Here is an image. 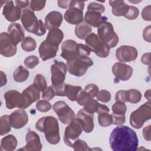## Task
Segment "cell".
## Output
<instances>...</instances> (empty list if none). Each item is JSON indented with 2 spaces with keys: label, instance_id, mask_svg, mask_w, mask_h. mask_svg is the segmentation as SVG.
<instances>
[{
  "label": "cell",
  "instance_id": "obj_1",
  "mask_svg": "<svg viewBox=\"0 0 151 151\" xmlns=\"http://www.w3.org/2000/svg\"><path fill=\"white\" fill-rule=\"evenodd\" d=\"M109 143L114 151H135L139 140L136 132L126 126H118L111 132Z\"/></svg>",
  "mask_w": 151,
  "mask_h": 151
},
{
  "label": "cell",
  "instance_id": "obj_2",
  "mask_svg": "<svg viewBox=\"0 0 151 151\" xmlns=\"http://www.w3.org/2000/svg\"><path fill=\"white\" fill-rule=\"evenodd\" d=\"M37 130L43 132L47 141L51 145H57L60 140L58 120L54 116L40 118L35 124Z\"/></svg>",
  "mask_w": 151,
  "mask_h": 151
},
{
  "label": "cell",
  "instance_id": "obj_3",
  "mask_svg": "<svg viewBox=\"0 0 151 151\" xmlns=\"http://www.w3.org/2000/svg\"><path fill=\"white\" fill-rule=\"evenodd\" d=\"M93 64V60L87 56H78L67 61V67L68 73L76 77H81L87 69Z\"/></svg>",
  "mask_w": 151,
  "mask_h": 151
},
{
  "label": "cell",
  "instance_id": "obj_4",
  "mask_svg": "<svg viewBox=\"0 0 151 151\" xmlns=\"http://www.w3.org/2000/svg\"><path fill=\"white\" fill-rule=\"evenodd\" d=\"M150 118L151 104L150 101H147L132 112L130 116V124L134 129H139L145 122L150 120Z\"/></svg>",
  "mask_w": 151,
  "mask_h": 151
},
{
  "label": "cell",
  "instance_id": "obj_5",
  "mask_svg": "<svg viewBox=\"0 0 151 151\" xmlns=\"http://www.w3.org/2000/svg\"><path fill=\"white\" fill-rule=\"evenodd\" d=\"M84 2L80 1H70L69 8L65 12L64 17L69 24L78 25L83 21Z\"/></svg>",
  "mask_w": 151,
  "mask_h": 151
},
{
  "label": "cell",
  "instance_id": "obj_6",
  "mask_svg": "<svg viewBox=\"0 0 151 151\" xmlns=\"http://www.w3.org/2000/svg\"><path fill=\"white\" fill-rule=\"evenodd\" d=\"M97 33L100 40L110 48H114L117 45L119 37L110 22L105 21L101 24L98 27Z\"/></svg>",
  "mask_w": 151,
  "mask_h": 151
},
{
  "label": "cell",
  "instance_id": "obj_7",
  "mask_svg": "<svg viewBox=\"0 0 151 151\" xmlns=\"http://www.w3.org/2000/svg\"><path fill=\"white\" fill-rule=\"evenodd\" d=\"M85 41L91 51L94 52L98 57L106 58L109 56L110 48L104 43L97 34H90L86 38Z\"/></svg>",
  "mask_w": 151,
  "mask_h": 151
},
{
  "label": "cell",
  "instance_id": "obj_8",
  "mask_svg": "<svg viewBox=\"0 0 151 151\" xmlns=\"http://www.w3.org/2000/svg\"><path fill=\"white\" fill-rule=\"evenodd\" d=\"M83 130V125L80 120L75 118L65 129L63 137L64 143L67 146L71 147L73 143L78 139Z\"/></svg>",
  "mask_w": 151,
  "mask_h": 151
},
{
  "label": "cell",
  "instance_id": "obj_9",
  "mask_svg": "<svg viewBox=\"0 0 151 151\" xmlns=\"http://www.w3.org/2000/svg\"><path fill=\"white\" fill-rule=\"evenodd\" d=\"M52 109L63 124H68L76 118L74 111L64 101H56L52 106Z\"/></svg>",
  "mask_w": 151,
  "mask_h": 151
},
{
  "label": "cell",
  "instance_id": "obj_10",
  "mask_svg": "<svg viewBox=\"0 0 151 151\" xmlns=\"http://www.w3.org/2000/svg\"><path fill=\"white\" fill-rule=\"evenodd\" d=\"M5 100V105L7 109H12L14 108L26 109V100L22 93L15 90H11L5 93L4 95Z\"/></svg>",
  "mask_w": 151,
  "mask_h": 151
},
{
  "label": "cell",
  "instance_id": "obj_11",
  "mask_svg": "<svg viewBox=\"0 0 151 151\" xmlns=\"http://www.w3.org/2000/svg\"><path fill=\"white\" fill-rule=\"evenodd\" d=\"M67 70V65L61 61H55L51 66V80L52 86L64 83Z\"/></svg>",
  "mask_w": 151,
  "mask_h": 151
},
{
  "label": "cell",
  "instance_id": "obj_12",
  "mask_svg": "<svg viewBox=\"0 0 151 151\" xmlns=\"http://www.w3.org/2000/svg\"><path fill=\"white\" fill-rule=\"evenodd\" d=\"M59 44L46 38L38 48L40 56L42 61H45L55 57L58 50Z\"/></svg>",
  "mask_w": 151,
  "mask_h": 151
},
{
  "label": "cell",
  "instance_id": "obj_13",
  "mask_svg": "<svg viewBox=\"0 0 151 151\" xmlns=\"http://www.w3.org/2000/svg\"><path fill=\"white\" fill-rule=\"evenodd\" d=\"M17 47L13 43L9 34L2 32L0 35V52L5 57H11L17 53Z\"/></svg>",
  "mask_w": 151,
  "mask_h": 151
},
{
  "label": "cell",
  "instance_id": "obj_14",
  "mask_svg": "<svg viewBox=\"0 0 151 151\" xmlns=\"http://www.w3.org/2000/svg\"><path fill=\"white\" fill-rule=\"evenodd\" d=\"M138 52L136 48L130 45H122L116 51V58L120 62H130L136 59Z\"/></svg>",
  "mask_w": 151,
  "mask_h": 151
},
{
  "label": "cell",
  "instance_id": "obj_15",
  "mask_svg": "<svg viewBox=\"0 0 151 151\" xmlns=\"http://www.w3.org/2000/svg\"><path fill=\"white\" fill-rule=\"evenodd\" d=\"M112 73L116 79L121 81H126L130 79L133 74V68L129 65L122 62L116 63L112 67Z\"/></svg>",
  "mask_w": 151,
  "mask_h": 151
},
{
  "label": "cell",
  "instance_id": "obj_16",
  "mask_svg": "<svg viewBox=\"0 0 151 151\" xmlns=\"http://www.w3.org/2000/svg\"><path fill=\"white\" fill-rule=\"evenodd\" d=\"M21 21L26 31L33 33L38 20L31 9L25 8L22 11Z\"/></svg>",
  "mask_w": 151,
  "mask_h": 151
},
{
  "label": "cell",
  "instance_id": "obj_17",
  "mask_svg": "<svg viewBox=\"0 0 151 151\" xmlns=\"http://www.w3.org/2000/svg\"><path fill=\"white\" fill-rule=\"evenodd\" d=\"M2 14L5 19L9 22L18 21L21 17V8L14 5L12 1H5L2 10Z\"/></svg>",
  "mask_w": 151,
  "mask_h": 151
},
{
  "label": "cell",
  "instance_id": "obj_18",
  "mask_svg": "<svg viewBox=\"0 0 151 151\" xmlns=\"http://www.w3.org/2000/svg\"><path fill=\"white\" fill-rule=\"evenodd\" d=\"M78 43L73 40H67L64 41L61 45V56L67 61H71L77 57V47Z\"/></svg>",
  "mask_w": 151,
  "mask_h": 151
},
{
  "label": "cell",
  "instance_id": "obj_19",
  "mask_svg": "<svg viewBox=\"0 0 151 151\" xmlns=\"http://www.w3.org/2000/svg\"><path fill=\"white\" fill-rule=\"evenodd\" d=\"M9 122L14 129H21L27 124L28 116L24 109H18L9 115Z\"/></svg>",
  "mask_w": 151,
  "mask_h": 151
},
{
  "label": "cell",
  "instance_id": "obj_20",
  "mask_svg": "<svg viewBox=\"0 0 151 151\" xmlns=\"http://www.w3.org/2000/svg\"><path fill=\"white\" fill-rule=\"evenodd\" d=\"M26 145L19 150H37L40 151L42 149V144L41 143L39 135L34 131L29 130L25 136Z\"/></svg>",
  "mask_w": 151,
  "mask_h": 151
},
{
  "label": "cell",
  "instance_id": "obj_21",
  "mask_svg": "<svg viewBox=\"0 0 151 151\" xmlns=\"http://www.w3.org/2000/svg\"><path fill=\"white\" fill-rule=\"evenodd\" d=\"M77 118L80 120L83 130L86 133H91L93 130L94 127L93 114L90 113L82 109L77 112Z\"/></svg>",
  "mask_w": 151,
  "mask_h": 151
},
{
  "label": "cell",
  "instance_id": "obj_22",
  "mask_svg": "<svg viewBox=\"0 0 151 151\" xmlns=\"http://www.w3.org/2000/svg\"><path fill=\"white\" fill-rule=\"evenodd\" d=\"M8 32L15 45L24 40L25 32L22 27L17 22L11 24L8 27Z\"/></svg>",
  "mask_w": 151,
  "mask_h": 151
},
{
  "label": "cell",
  "instance_id": "obj_23",
  "mask_svg": "<svg viewBox=\"0 0 151 151\" xmlns=\"http://www.w3.org/2000/svg\"><path fill=\"white\" fill-rule=\"evenodd\" d=\"M62 22L63 16L61 13L56 11L49 12L45 18V24L49 31L52 29L58 28Z\"/></svg>",
  "mask_w": 151,
  "mask_h": 151
},
{
  "label": "cell",
  "instance_id": "obj_24",
  "mask_svg": "<svg viewBox=\"0 0 151 151\" xmlns=\"http://www.w3.org/2000/svg\"><path fill=\"white\" fill-rule=\"evenodd\" d=\"M107 17H103L99 12L87 11L84 16V21L94 27H98L101 24L107 21Z\"/></svg>",
  "mask_w": 151,
  "mask_h": 151
},
{
  "label": "cell",
  "instance_id": "obj_25",
  "mask_svg": "<svg viewBox=\"0 0 151 151\" xmlns=\"http://www.w3.org/2000/svg\"><path fill=\"white\" fill-rule=\"evenodd\" d=\"M22 94L25 99L27 107L32 103L38 100L40 98V91L33 85V84L24 89Z\"/></svg>",
  "mask_w": 151,
  "mask_h": 151
},
{
  "label": "cell",
  "instance_id": "obj_26",
  "mask_svg": "<svg viewBox=\"0 0 151 151\" xmlns=\"http://www.w3.org/2000/svg\"><path fill=\"white\" fill-rule=\"evenodd\" d=\"M110 5L111 6L113 14L117 17L125 16L129 9V5L124 1H109Z\"/></svg>",
  "mask_w": 151,
  "mask_h": 151
},
{
  "label": "cell",
  "instance_id": "obj_27",
  "mask_svg": "<svg viewBox=\"0 0 151 151\" xmlns=\"http://www.w3.org/2000/svg\"><path fill=\"white\" fill-rule=\"evenodd\" d=\"M91 27L85 21L77 25L74 29L75 35L81 40H85L87 36L91 34Z\"/></svg>",
  "mask_w": 151,
  "mask_h": 151
},
{
  "label": "cell",
  "instance_id": "obj_28",
  "mask_svg": "<svg viewBox=\"0 0 151 151\" xmlns=\"http://www.w3.org/2000/svg\"><path fill=\"white\" fill-rule=\"evenodd\" d=\"M17 139L14 135H7L2 139L1 143V150L6 151L14 150L17 146Z\"/></svg>",
  "mask_w": 151,
  "mask_h": 151
},
{
  "label": "cell",
  "instance_id": "obj_29",
  "mask_svg": "<svg viewBox=\"0 0 151 151\" xmlns=\"http://www.w3.org/2000/svg\"><path fill=\"white\" fill-rule=\"evenodd\" d=\"M81 90H83V89L80 86H73L68 84H65V87H64L65 96H67L68 99L72 101H76L77 98Z\"/></svg>",
  "mask_w": 151,
  "mask_h": 151
},
{
  "label": "cell",
  "instance_id": "obj_30",
  "mask_svg": "<svg viewBox=\"0 0 151 151\" xmlns=\"http://www.w3.org/2000/svg\"><path fill=\"white\" fill-rule=\"evenodd\" d=\"M29 75V71L23 66L19 65L14 72L13 78L16 82L22 83L27 80Z\"/></svg>",
  "mask_w": 151,
  "mask_h": 151
},
{
  "label": "cell",
  "instance_id": "obj_31",
  "mask_svg": "<svg viewBox=\"0 0 151 151\" xmlns=\"http://www.w3.org/2000/svg\"><path fill=\"white\" fill-rule=\"evenodd\" d=\"M11 124L9 122V116L3 115L0 118V134L1 136L9 133L11 130Z\"/></svg>",
  "mask_w": 151,
  "mask_h": 151
},
{
  "label": "cell",
  "instance_id": "obj_32",
  "mask_svg": "<svg viewBox=\"0 0 151 151\" xmlns=\"http://www.w3.org/2000/svg\"><path fill=\"white\" fill-rule=\"evenodd\" d=\"M142 94L140 91L136 89H130L126 91V100L132 104H136L140 101Z\"/></svg>",
  "mask_w": 151,
  "mask_h": 151
},
{
  "label": "cell",
  "instance_id": "obj_33",
  "mask_svg": "<svg viewBox=\"0 0 151 151\" xmlns=\"http://www.w3.org/2000/svg\"><path fill=\"white\" fill-rule=\"evenodd\" d=\"M47 38L60 45L64 38V34L61 29L55 28L49 31Z\"/></svg>",
  "mask_w": 151,
  "mask_h": 151
},
{
  "label": "cell",
  "instance_id": "obj_34",
  "mask_svg": "<svg viewBox=\"0 0 151 151\" xmlns=\"http://www.w3.org/2000/svg\"><path fill=\"white\" fill-rule=\"evenodd\" d=\"M37 43L35 40L31 37H27L21 42L22 49L26 52H31L35 50Z\"/></svg>",
  "mask_w": 151,
  "mask_h": 151
},
{
  "label": "cell",
  "instance_id": "obj_35",
  "mask_svg": "<svg viewBox=\"0 0 151 151\" xmlns=\"http://www.w3.org/2000/svg\"><path fill=\"white\" fill-rule=\"evenodd\" d=\"M98 122L100 126L102 127H107L113 123V118L111 114L109 113L103 112L98 114Z\"/></svg>",
  "mask_w": 151,
  "mask_h": 151
},
{
  "label": "cell",
  "instance_id": "obj_36",
  "mask_svg": "<svg viewBox=\"0 0 151 151\" xmlns=\"http://www.w3.org/2000/svg\"><path fill=\"white\" fill-rule=\"evenodd\" d=\"M33 85L40 91H43L47 87V83L45 77L41 74L35 76Z\"/></svg>",
  "mask_w": 151,
  "mask_h": 151
},
{
  "label": "cell",
  "instance_id": "obj_37",
  "mask_svg": "<svg viewBox=\"0 0 151 151\" xmlns=\"http://www.w3.org/2000/svg\"><path fill=\"white\" fill-rule=\"evenodd\" d=\"M100 103L95 99H94L93 98H91L90 99L87 103L84 105V109L91 114H93L96 112H97L98 108L99 107Z\"/></svg>",
  "mask_w": 151,
  "mask_h": 151
},
{
  "label": "cell",
  "instance_id": "obj_38",
  "mask_svg": "<svg viewBox=\"0 0 151 151\" xmlns=\"http://www.w3.org/2000/svg\"><path fill=\"white\" fill-rule=\"evenodd\" d=\"M111 109L113 114L117 115H124L127 110V107L124 103L121 101H116L114 104H113Z\"/></svg>",
  "mask_w": 151,
  "mask_h": 151
},
{
  "label": "cell",
  "instance_id": "obj_39",
  "mask_svg": "<svg viewBox=\"0 0 151 151\" xmlns=\"http://www.w3.org/2000/svg\"><path fill=\"white\" fill-rule=\"evenodd\" d=\"M40 63L39 58L35 55H30L25 58L24 60L25 66L29 68L32 69L35 68Z\"/></svg>",
  "mask_w": 151,
  "mask_h": 151
},
{
  "label": "cell",
  "instance_id": "obj_40",
  "mask_svg": "<svg viewBox=\"0 0 151 151\" xmlns=\"http://www.w3.org/2000/svg\"><path fill=\"white\" fill-rule=\"evenodd\" d=\"M71 147L74 150H90L91 149L88 146L87 144L83 140L77 139L72 144Z\"/></svg>",
  "mask_w": 151,
  "mask_h": 151
},
{
  "label": "cell",
  "instance_id": "obj_41",
  "mask_svg": "<svg viewBox=\"0 0 151 151\" xmlns=\"http://www.w3.org/2000/svg\"><path fill=\"white\" fill-rule=\"evenodd\" d=\"M37 110L41 112H47L51 109V104L45 100H39L36 103Z\"/></svg>",
  "mask_w": 151,
  "mask_h": 151
},
{
  "label": "cell",
  "instance_id": "obj_42",
  "mask_svg": "<svg viewBox=\"0 0 151 151\" xmlns=\"http://www.w3.org/2000/svg\"><path fill=\"white\" fill-rule=\"evenodd\" d=\"M88 11H94L99 13H103L105 11L104 6L97 2H91L87 6Z\"/></svg>",
  "mask_w": 151,
  "mask_h": 151
},
{
  "label": "cell",
  "instance_id": "obj_43",
  "mask_svg": "<svg viewBox=\"0 0 151 151\" xmlns=\"http://www.w3.org/2000/svg\"><path fill=\"white\" fill-rule=\"evenodd\" d=\"M47 29L45 24L41 19H39L33 31V34L37 36H42L46 33Z\"/></svg>",
  "mask_w": 151,
  "mask_h": 151
},
{
  "label": "cell",
  "instance_id": "obj_44",
  "mask_svg": "<svg viewBox=\"0 0 151 151\" xmlns=\"http://www.w3.org/2000/svg\"><path fill=\"white\" fill-rule=\"evenodd\" d=\"M96 97L98 100L103 103H107L111 99V94L110 91L106 90H101L99 91Z\"/></svg>",
  "mask_w": 151,
  "mask_h": 151
},
{
  "label": "cell",
  "instance_id": "obj_45",
  "mask_svg": "<svg viewBox=\"0 0 151 151\" xmlns=\"http://www.w3.org/2000/svg\"><path fill=\"white\" fill-rule=\"evenodd\" d=\"M77 54L78 56H88L90 54L91 50L87 45L78 44L77 47Z\"/></svg>",
  "mask_w": 151,
  "mask_h": 151
},
{
  "label": "cell",
  "instance_id": "obj_46",
  "mask_svg": "<svg viewBox=\"0 0 151 151\" xmlns=\"http://www.w3.org/2000/svg\"><path fill=\"white\" fill-rule=\"evenodd\" d=\"M84 90L88 93L90 96L92 98H94V97H96L99 92V87H97V86L95 84H93V83H90L87 84L85 87Z\"/></svg>",
  "mask_w": 151,
  "mask_h": 151
},
{
  "label": "cell",
  "instance_id": "obj_47",
  "mask_svg": "<svg viewBox=\"0 0 151 151\" xmlns=\"http://www.w3.org/2000/svg\"><path fill=\"white\" fill-rule=\"evenodd\" d=\"M91 98L92 97H91L88 93H87L84 90H83L78 94L76 101L80 106H84V105L87 103V101Z\"/></svg>",
  "mask_w": 151,
  "mask_h": 151
},
{
  "label": "cell",
  "instance_id": "obj_48",
  "mask_svg": "<svg viewBox=\"0 0 151 151\" xmlns=\"http://www.w3.org/2000/svg\"><path fill=\"white\" fill-rule=\"evenodd\" d=\"M139 14V11L137 8L134 6H129V11L124 17L129 20H134L138 17Z\"/></svg>",
  "mask_w": 151,
  "mask_h": 151
},
{
  "label": "cell",
  "instance_id": "obj_49",
  "mask_svg": "<svg viewBox=\"0 0 151 151\" xmlns=\"http://www.w3.org/2000/svg\"><path fill=\"white\" fill-rule=\"evenodd\" d=\"M55 96V91L52 86L47 87L43 91L42 94V98L47 101H50Z\"/></svg>",
  "mask_w": 151,
  "mask_h": 151
},
{
  "label": "cell",
  "instance_id": "obj_50",
  "mask_svg": "<svg viewBox=\"0 0 151 151\" xmlns=\"http://www.w3.org/2000/svg\"><path fill=\"white\" fill-rule=\"evenodd\" d=\"M45 4V1H31L30 2V8L33 11H41L44 8Z\"/></svg>",
  "mask_w": 151,
  "mask_h": 151
},
{
  "label": "cell",
  "instance_id": "obj_51",
  "mask_svg": "<svg viewBox=\"0 0 151 151\" xmlns=\"http://www.w3.org/2000/svg\"><path fill=\"white\" fill-rule=\"evenodd\" d=\"M113 118V123L115 125H120L124 123L126 120L125 115H117L115 114H111Z\"/></svg>",
  "mask_w": 151,
  "mask_h": 151
},
{
  "label": "cell",
  "instance_id": "obj_52",
  "mask_svg": "<svg viewBox=\"0 0 151 151\" xmlns=\"http://www.w3.org/2000/svg\"><path fill=\"white\" fill-rule=\"evenodd\" d=\"M115 100L116 101H121L123 103L127 102L126 90H122L117 91L115 94Z\"/></svg>",
  "mask_w": 151,
  "mask_h": 151
},
{
  "label": "cell",
  "instance_id": "obj_53",
  "mask_svg": "<svg viewBox=\"0 0 151 151\" xmlns=\"http://www.w3.org/2000/svg\"><path fill=\"white\" fill-rule=\"evenodd\" d=\"M150 9H151V6L148 5L147 6H145L142 11V17L143 19L145 21H150L151 20V17H150Z\"/></svg>",
  "mask_w": 151,
  "mask_h": 151
},
{
  "label": "cell",
  "instance_id": "obj_54",
  "mask_svg": "<svg viewBox=\"0 0 151 151\" xmlns=\"http://www.w3.org/2000/svg\"><path fill=\"white\" fill-rule=\"evenodd\" d=\"M65 83H63L61 85L59 86H52V87L53 88L54 91H55V96H65V94H64V87H65Z\"/></svg>",
  "mask_w": 151,
  "mask_h": 151
},
{
  "label": "cell",
  "instance_id": "obj_55",
  "mask_svg": "<svg viewBox=\"0 0 151 151\" xmlns=\"http://www.w3.org/2000/svg\"><path fill=\"white\" fill-rule=\"evenodd\" d=\"M150 25L147 26L145 28L143 32V37L146 41L150 42Z\"/></svg>",
  "mask_w": 151,
  "mask_h": 151
},
{
  "label": "cell",
  "instance_id": "obj_56",
  "mask_svg": "<svg viewBox=\"0 0 151 151\" xmlns=\"http://www.w3.org/2000/svg\"><path fill=\"white\" fill-rule=\"evenodd\" d=\"M143 135L144 139L147 141H150L151 136H150V126L149 125L143 129Z\"/></svg>",
  "mask_w": 151,
  "mask_h": 151
},
{
  "label": "cell",
  "instance_id": "obj_57",
  "mask_svg": "<svg viewBox=\"0 0 151 151\" xmlns=\"http://www.w3.org/2000/svg\"><path fill=\"white\" fill-rule=\"evenodd\" d=\"M150 53L147 52V53H145L142 55V57L141 58V61L143 64H146V65H150Z\"/></svg>",
  "mask_w": 151,
  "mask_h": 151
},
{
  "label": "cell",
  "instance_id": "obj_58",
  "mask_svg": "<svg viewBox=\"0 0 151 151\" xmlns=\"http://www.w3.org/2000/svg\"><path fill=\"white\" fill-rule=\"evenodd\" d=\"M15 3L19 8H25L29 5V1H15Z\"/></svg>",
  "mask_w": 151,
  "mask_h": 151
},
{
  "label": "cell",
  "instance_id": "obj_59",
  "mask_svg": "<svg viewBox=\"0 0 151 151\" xmlns=\"http://www.w3.org/2000/svg\"><path fill=\"white\" fill-rule=\"evenodd\" d=\"M70 1H58V5L59 7L64 9H67L69 8Z\"/></svg>",
  "mask_w": 151,
  "mask_h": 151
},
{
  "label": "cell",
  "instance_id": "obj_60",
  "mask_svg": "<svg viewBox=\"0 0 151 151\" xmlns=\"http://www.w3.org/2000/svg\"><path fill=\"white\" fill-rule=\"evenodd\" d=\"M1 86L2 87L5 86L7 83V78L5 73H4L2 71H1Z\"/></svg>",
  "mask_w": 151,
  "mask_h": 151
},
{
  "label": "cell",
  "instance_id": "obj_61",
  "mask_svg": "<svg viewBox=\"0 0 151 151\" xmlns=\"http://www.w3.org/2000/svg\"><path fill=\"white\" fill-rule=\"evenodd\" d=\"M145 97L148 100V101H150V90H148L145 92Z\"/></svg>",
  "mask_w": 151,
  "mask_h": 151
}]
</instances>
